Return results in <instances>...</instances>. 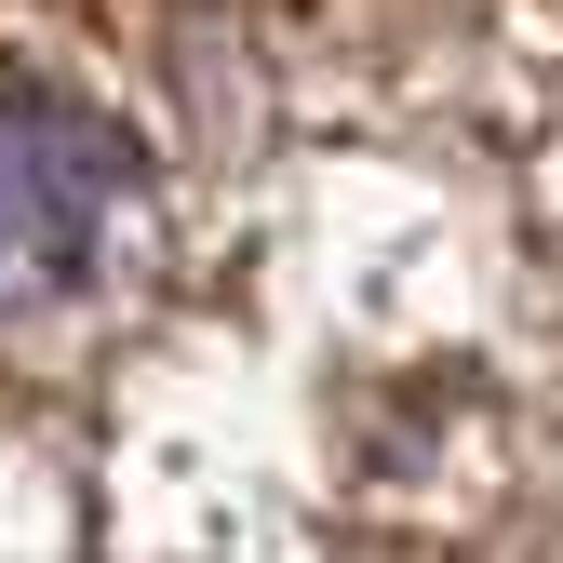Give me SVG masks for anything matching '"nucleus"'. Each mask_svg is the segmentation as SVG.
<instances>
[{
	"label": "nucleus",
	"instance_id": "nucleus-1",
	"mask_svg": "<svg viewBox=\"0 0 563 563\" xmlns=\"http://www.w3.org/2000/svg\"><path fill=\"white\" fill-rule=\"evenodd\" d=\"M188 255L175 134L81 14H0V376L67 389L162 322Z\"/></svg>",
	"mask_w": 563,
	"mask_h": 563
},
{
	"label": "nucleus",
	"instance_id": "nucleus-2",
	"mask_svg": "<svg viewBox=\"0 0 563 563\" xmlns=\"http://www.w3.org/2000/svg\"><path fill=\"white\" fill-rule=\"evenodd\" d=\"M550 229H563V134H550Z\"/></svg>",
	"mask_w": 563,
	"mask_h": 563
}]
</instances>
